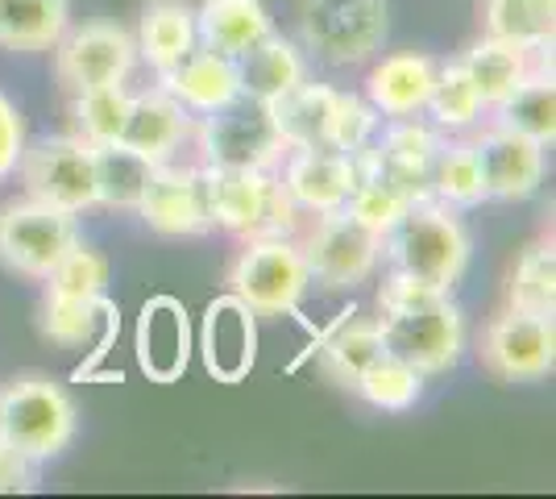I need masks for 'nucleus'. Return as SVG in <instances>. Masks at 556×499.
Segmentation results:
<instances>
[{
	"label": "nucleus",
	"instance_id": "f257e3e1",
	"mask_svg": "<svg viewBox=\"0 0 556 499\" xmlns=\"http://www.w3.org/2000/svg\"><path fill=\"white\" fill-rule=\"evenodd\" d=\"M378 329H382V346L387 354L412 362L424 379L432 375H448L465 354V312L453 300V291L428 287L391 271L382 287H378Z\"/></svg>",
	"mask_w": 556,
	"mask_h": 499
},
{
	"label": "nucleus",
	"instance_id": "f03ea898",
	"mask_svg": "<svg viewBox=\"0 0 556 499\" xmlns=\"http://www.w3.org/2000/svg\"><path fill=\"white\" fill-rule=\"evenodd\" d=\"M212 229L229 238H295L303 225L300 204L287 196L278 171L266 166H200Z\"/></svg>",
	"mask_w": 556,
	"mask_h": 499
},
{
	"label": "nucleus",
	"instance_id": "7ed1b4c3",
	"mask_svg": "<svg viewBox=\"0 0 556 499\" xmlns=\"http://www.w3.org/2000/svg\"><path fill=\"white\" fill-rule=\"evenodd\" d=\"M469 254H473V238L465 229L462 213L432 196L416 200L382 238V259L391 262V271H403L441 291H453L462 284L469 271Z\"/></svg>",
	"mask_w": 556,
	"mask_h": 499
},
{
	"label": "nucleus",
	"instance_id": "20e7f679",
	"mask_svg": "<svg viewBox=\"0 0 556 499\" xmlns=\"http://www.w3.org/2000/svg\"><path fill=\"white\" fill-rule=\"evenodd\" d=\"M79 412L71 391L50 375H17L0 387V437L29 462H47L71 446Z\"/></svg>",
	"mask_w": 556,
	"mask_h": 499
},
{
	"label": "nucleus",
	"instance_id": "39448f33",
	"mask_svg": "<svg viewBox=\"0 0 556 499\" xmlns=\"http://www.w3.org/2000/svg\"><path fill=\"white\" fill-rule=\"evenodd\" d=\"M387 0H303L300 34L303 47L328 67L370 63L387 42Z\"/></svg>",
	"mask_w": 556,
	"mask_h": 499
},
{
	"label": "nucleus",
	"instance_id": "423d86ee",
	"mask_svg": "<svg viewBox=\"0 0 556 499\" xmlns=\"http://www.w3.org/2000/svg\"><path fill=\"white\" fill-rule=\"evenodd\" d=\"M312 287L295 238H254L229 266V291L257 316H295Z\"/></svg>",
	"mask_w": 556,
	"mask_h": 499
},
{
	"label": "nucleus",
	"instance_id": "0eeeda50",
	"mask_svg": "<svg viewBox=\"0 0 556 499\" xmlns=\"http://www.w3.org/2000/svg\"><path fill=\"white\" fill-rule=\"evenodd\" d=\"M71 246H79V221L47 200H9L0 204V262L25 275V279H47L59 262L67 259Z\"/></svg>",
	"mask_w": 556,
	"mask_h": 499
},
{
	"label": "nucleus",
	"instance_id": "6e6552de",
	"mask_svg": "<svg viewBox=\"0 0 556 499\" xmlns=\"http://www.w3.org/2000/svg\"><path fill=\"white\" fill-rule=\"evenodd\" d=\"M307 262L312 284L325 291H353L370 279L382 262V238H374L370 229H362L345 209L337 213H316V221L295 234Z\"/></svg>",
	"mask_w": 556,
	"mask_h": 499
},
{
	"label": "nucleus",
	"instance_id": "1a4fd4ad",
	"mask_svg": "<svg viewBox=\"0 0 556 499\" xmlns=\"http://www.w3.org/2000/svg\"><path fill=\"white\" fill-rule=\"evenodd\" d=\"M17 171H22L25 196L34 200H47L75 216L96 209V150L79 134L25 142Z\"/></svg>",
	"mask_w": 556,
	"mask_h": 499
},
{
	"label": "nucleus",
	"instance_id": "9d476101",
	"mask_svg": "<svg viewBox=\"0 0 556 499\" xmlns=\"http://www.w3.org/2000/svg\"><path fill=\"white\" fill-rule=\"evenodd\" d=\"M134 67H138V42L116 22L67 25V34L54 42V72L71 96L129 84Z\"/></svg>",
	"mask_w": 556,
	"mask_h": 499
},
{
	"label": "nucleus",
	"instance_id": "9b49d317",
	"mask_svg": "<svg viewBox=\"0 0 556 499\" xmlns=\"http://www.w3.org/2000/svg\"><path fill=\"white\" fill-rule=\"evenodd\" d=\"M200 150H204V166H266L278 171L287 159V142L275 125V109L237 96L232 104L216 109L204 117L200 129Z\"/></svg>",
	"mask_w": 556,
	"mask_h": 499
},
{
	"label": "nucleus",
	"instance_id": "f8f14e48",
	"mask_svg": "<svg viewBox=\"0 0 556 499\" xmlns=\"http://www.w3.org/2000/svg\"><path fill=\"white\" fill-rule=\"evenodd\" d=\"M482 366L503 383H540L556 366V325L553 316L503 309L482 329Z\"/></svg>",
	"mask_w": 556,
	"mask_h": 499
},
{
	"label": "nucleus",
	"instance_id": "ddd939ff",
	"mask_svg": "<svg viewBox=\"0 0 556 499\" xmlns=\"http://www.w3.org/2000/svg\"><path fill=\"white\" fill-rule=\"evenodd\" d=\"M437 146H441L437 125H424L419 117H399L382 134H374V142L353 150V163H357V175H374L416 204V200H428V166H432Z\"/></svg>",
	"mask_w": 556,
	"mask_h": 499
},
{
	"label": "nucleus",
	"instance_id": "4468645a",
	"mask_svg": "<svg viewBox=\"0 0 556 499\" xmlns=\"http://www.w3.org/2000/svg\"><path fill=\"white\" fill-rule=\"evenodd\" d=\"M478 159H482V179H486V200L519 204L532 200L544 184V150L548 146L523 138L503 121L490 117V125L473 138Z\"/></svg>",
	"mask_w": 556,
	"mask_h": 499
},
{
	"label": "nucleus",
	"instance_id": "2eb2a0df",
	"mask_svg": "<svg viewBox=\"0 0 556 499\" xmlns=\"http://www.w3.org/2000/svg\"><path fill=\"white\" fill-rule=\"evenodd\" d=\"M200 358L216 383H245L257 362V312L232 291L216 296L200 325Z\"/></svg>",
	"mask_w": 556,
	"mask_h": 499
},
{
	"label": "nucleus",
	"instance_id": "dca6fc26",
	"mask_svg": "<svg viewBox=\"0 0 556 499\" xmlns=\"http://www.w3.org/2000/svg\"><path fill=\"white\" fill-rule=\"evenodd\" d=\"M138 216L159 238H200L208 234V200H204V171L200 166H154V179L141 196Z\"/></svg>",
	"mask_w": 556,
	"mask_h": 499
},
{
	"label": "nucleus",
	"instance_id": "f3484780",
	"mask_svg": "<svg viewBox=\"0 0 556 499\" xmlns=\"http://www.w3.org/2000/svg\"><path fill=\"white\" fill-rule=\"evenodd\" d=\"M195 350L187 304L175 296H150L138 312V337L134 354L138 371L150 383H179L187 375V362Z\"/></svg>",
	"mask_w": 556,
	"mask_h": 499
},
{
	"label": "nucleus",
	"instance_id": "a211bd4d",
	"mask_svg": "<svg viewBox=\"0 0 556 499\" xmlns=\"http://www.w3.org/2000/svg\"><path fill=\"white\" fill-rule=\"evenodd\" d=\"M278 179L300 213H337L345 209L349 191L357 188V163L341 150H287L278 163Z\"/></svg>",
	"mask_w": 556,
	"mask_h": 499
},
{
	"label": "nucleus",
	"instance_id": "6ab92c4d",
	"mask_svg": "<svg viewBox=\"0 0 556 499\" xmlns=\"http://www.w3.org/2000/svg\"><path fill=\"white\" fill-rule=\"evenodd\" d=\"M462 63H465V72H469V79L478 84L486 109L494 113V109L507 104L510 96L519 92L532 75L553 72V50H528V47H515V42H503V38L482 34V38L462 54Z\"/></svg>",
	"mask_w": 556,
	"mask_h": 499
},
{
	"label": "nucleus",
	"instance_id": "aec40b11",
	"mask_svg": "<svg viewBox=\"0 0 556 499\" xmlns=\"http://www.w3.org/2000/svg\"><path fill=\"white\" fill-rule=\"evenodd\" d=\"M437 79V59L419 50H399L382 54L366 75V100L378 109V117H419L428 109Z\"/></svg>",
	"mask_w": 556,
	"mask_h": 499
},
{
	"label": "nucleus",
	"instance_id": "412c9836",
	"mask_svg": "<svg viewBox=\"0 0 556 499\" xmlns=\"http://www.w3.org/2000/svg\"><path fill=\"white\" fill-rule=\"evenodd\" d=\"M159 88L175 96L187 113L208 117L216 109L232 104L241 96V79H237V59L216 54L208 47H195L191 54H184L170 72L159 75Z\"/></svg>",
	"mask_w": 556,
	"mask_h": 499
},
{
	"label": "nucleus",
	"instance_id": "4be33fe9",
	"mask_svg": "<svg viewBox=\"0 0 556 499\" xmlns=\"http://www.w3.org/2000/svg\"><path fill=\"white\" fill-rule=\"evenodd\" d=\"M337 104H341V88L312 84V79H303L295 92L275 100L270 109H275V125L287 150H332Z\"/></svg>",
	"mask_w": 556,
	"mask_h": 499
},
{
	"label": "nucleus",
	"instance_id": "5701e85b",
	"mask_svg": "<svg viewBox=\"0 0 556 499\" xmlns=\"http://www.w3.org/2000/svg\"><path fill=\"white\" fill-rule=\"evenodd\" d=\"M187 129H191V113L184 104L166 88H150V92L134 96L121 142L134 146L150 163H170V154L184 146Z\"/></svg>",
	"mask_w": 556,
	"mask_h": 499
},
{
	"label": "nucleus",
	"instance_id": "b1692460",
	"mask_svg": "<svg viewBox=\"0 0 556 499\" xmlns=\"http://www.w3.org/2000/svg\"><path fill=\"white\" fill-rule=\"evenodd\" d=\"M266 34H275V22L262 0H204L195 9V38L216 54L241 59Z\"/></svg>",
	"mask_w": 556,
	"mask_h": 499
},
{
	"label": "nucleus",
	"instance_id": "393cba45",
	"mask_svg": "<svg viewBox=\"0 0 556 499\" xmlns=\"http://www.w3.org/2000/svg\"><path fill=\"white\" fill-rule=\"evenodd\" d=\"M237 79H241V96L275 104V100L295 92L307 79V59H303V50L291 38L266 34L254 50H245L237 59Z\"/></svg>",
	"mask_w": 556,
	"mask_h": 499
},
{
	"label": "nucleus",
	"instance_id": "a878e982",
	"mask_svg": "<svg viewBox=\"0 0 556 499\" xmlns=\"http://www.w3.org/2000/svg\"><path fill=\"white\" fill-rule=\"evenodd\" d=\"M312 350H320V362H325L328 379H337L341 387L353 391L357 379H362V371H366L387 346H382L378 321H374V316H357V309L349 304V309L337 316V325L316 337Z\"/></svg>",
	"mask_w": 556,
	"mask_h": 499
},
{
	"label": "nucleus",
	"instance_id": "bb28decb",
	"mask_svg": "<svg viewBox=\"0 0 556 499\" xmlns=\"http://www.w3.org/2000/svg\"><path fill=\"white\" fill-rule=\"evenodd\" d=\"M138 54L163 75L184 54L200 47L195 38V9L187 0H150L138 17Z\"/></svg>",
	"mask_w": 556,
	"mask_h": 499
},
{
	"label": "nucleus",
	"instance_id": "cd10ccee",
	"mask_svg": "<svg viewBox=\"0 0 556 499\" xmlns=\"http://www.w3.org/2000/svg\"><path fill=\"white\" fill-rule=\"evenodd\" d=\"M71 0H0V50L50 54L67 34Z\"/></svg>",
	"mask_w": 556,
	"mask_h": 499
},
{
	"label": "nucleus",
	"instance_id": "c85d7f7f",
	"mask_svg": "<svg viewBox=\"0 0 556 499\" xmlns=\"http://www.w3.org/2000/svg\"><path fill=\"white\" fill-rule=\"evenodd\" d=\"M428 196L457 213L478 209L486 200V179H482V159L473 138H441L428 166Z\"/></svg>",
	"mask_w": 556,
	"mask_h": 499
},
{
	"label": "nucleus",
	"instance_id": "c756f323",
	"mask_svg": "<svg viewBox=\"0 0 556 499\" xmlns=\"http://www.w3.org/2000/svg\"><path fill=\"white\" fill-rule=\"evenodd\" d=\"M96 150V204L121 209V213H138L141 196L154 179V166L146 154H138L125 142H104Z\"/></svg>",
	"mask_w": 556,
	"mask_h": 499
},
{
	"label": "nucleus",
	"instance_id": "7c9ffc66",
	"mask_svg": "<svg viewBox=\"0 0 556 499\" xmlns=\"http://www.w3.org/2000/svg\"><path fill=\"white\" fill-rule=\"evenodd\" d=\"M482 25L490 38L528 50H553L556 0H482Z\"/></svg>",
	"mask_w": 556,
	"mask_h": 499
},
{
	"label": "nucleus",
	"instance_id": "2f4dec72",
	"mask_svg": "<svg viewBox=\"0 0 556 499\" xmlns=\"http://www.w3.org/2000/svg\"><path fill=\"white\" fill-rule=\"evenodd\" d=\"M437 129H448V134H462V129H473L478 121L486 117V100L478 92V84L469 79L462 59L453 63H437V79H432V96H428V109H424Z\"/></svg>",
	"mask_w": 556,
	"mask_h": 499
},
{
	"label": "nucleus",
	"instance_id": "473e14b6",
	"mask_svg": "<svg viewBox=\"0 0 556 499\" xmlns=\"http://www.w3.org/2000/svg\"><path fill=\"white\" fill-rule=\"evenodd\" d=\"M507 309L532 312V316H556V250L553 241H532L510 271Z\"/></svg>",
	"mask_w": 556,
	"mask_h": 499
},
{
	"label": "nucleus",
	"instance_id": "72a5a7b5",
	"mask_svg": "<svg viewBox=\"0 0 556 499\" xmlns=\"http://www.w3.org/2000/svg\"><path fill=\"white\" fill-rule=\"evenodd\" d=\"M494 121H503L510 129H519L523 138H532L540 146L556 142V84L553 72L532 75L519 92L510 96L507 104L494 109Z\"/></svg>",
	"mask_w": 556,
	"mask_h": 499
},
{
	"label": "nucleus",
	"instance_id": "f704fd0d",
	"mask_svg": "<svg viewBox=\"0 0 556 499\" xmlns=\"http://www.w3.org/2000/svg\"><path fill=\"white\" fill-rule=\"evenodd\" d=\"M129 104L134 92L125 84L113 88H92V92H75L71 96V121H75V134L88 146L121 142L125 134V121H129Z\"/></svg>",
	"mask_w": 556,
	"mask_h": 499
},
{
	"label": "nucleus",
	"instance_id": "c9c22d12",
	"mask_svg": "<svg viewBox=\"0 0 556 499\" xmlns=\"http://www.w3.org/2000/svg\"><path fill=\"white\" fill-rule=\"evenodd\" d=\"M353 391H357L366 404L382 408V412H407V408H416L419 396H424V375H419L412 362H403V358H394L382 350V354L362 371V379H357Z\"/></svg>",
	"mask_w": 556,
	"mask_h": 499
},
{
	"label": "nucleus",
	"instance_id": "e433bc0d",
	"mask_svg": "<svg viewBox=\"0 0 556 499\" xmlns=\"http://www.w3.org/2000/svg\"><path fill=\"white\" fill-rule=\"evenodd\" d=\"M42 337L63 346V350H79L88 346L100 329V296L96 300H79V296H63V291H47L42 300Z\"/></svg>",
	"mask_w": 556,
	"mask_h": 499
},
{
	"label": "nucleus",
	"instance_id": "4c0bfd02",
	"mask_svg": "<svg viewBox=\"0 0 556 499\" xmlns=\"http://www.w3.org/2000/svg\"><path fill=\"white\" fill-rule=\"evenodd\" d=\"M407 209H412V200H407L403 191H394L391 184L374 179V175H357V188L349 191V200H345V213L353 216L362 229H370L374 238H387L394 225L403 221Z\"/></svg>",
	"mask_w": 556,
	"mask_h": 499
},
{
	"label": "nucleus",
	"instance_id": "58836bf2",
	"mask_svg": "<svg viewBox=\"0 0 556 499\" xmlns=\"http://www.w3.org/2000/svg\"><path fill=\"white\" fill-rule=\"evenodd\" d=\"M109 279H113V266L109 259L92 250V246H71L67 259L59 262L47 275V291H63V296H79V300H96L109 291Z\"/></svg>",
	"mask_w": 556,
	"mask_h": 499
},
{
	"label": "nucleus",
	"instance_id": "ea45409f",
	"mask_svg": "<svg viewBox=\"0 0 556 499\" xmlns=\"http://www.w3.org/2000/svg\"><path fill=\"white\" fill-rule=\"evenodd\" d=\"M382 129V117L366 96L357 92H341V104H337V129H332V150L341 154H353L366 142H374V134Z\"/></svg>",
	"mask_w": 556,
	"mask_h": 499
},
{
	"label": "nucleus",
	"instance_id": "a19ab883",
	"mask_svg": "<svg viewBox=\"0 0 556 499\" xmlns=\"http://www.w3.org/2000/svg\"><path fill=\"white\" fill-rule=\"evenodd\" d=\"M116 333H121V309H116L109 296H100V329H96V337L88 341V346H92V354L84 358L79 366H75V375H71V379H75V383H79V379H92L96 366H100V362H104L109 354H113Z\"/></svg>",
	"mask_w": 556,
	"mask_h": 499
},
{
	"label": "nucleus",
	"instance_id": "79ce46f5",
	"mask_svg": "<svg viewBox=\"0 0 556 499\" xmlns=\"http://www.w3.org/2000/svg\"><path fill=\"white\" fill-rule=\"evenodd\" d=\"M25 150V121L17 113V104L0 92V179H9Z\"/></svg>",
	"mask_w": 556,
	"mask_h": 499
},
{
	"label": "nucleus",
	"instance_id": "37998d69",
	"mask_svg": "<svg viewBox=\"0 0 556 499\" xmlns=\"http://www.w3.org/2000/svg\"><path fill=\"white\" fill-rule=\"evenodd\" d=\"M38 487V462H29L0 437V496H25Z\"/></svg>",
	"mask_w": 556,
	"mask_h": 499
}]
</instances>
